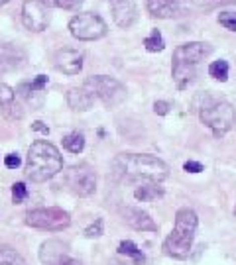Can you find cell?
Listing matches in <instances>:
<instances>
[{"label": "cell", "mask_w": 236, "mask_h": 265, "mask_svg": "<svg viewBox=\"0 0 236 265\" xmlns=\"http://www.w3.org/2000/svg\"><path fill=\"white\" fill-rule=\"evenodd\" d=\"M112 173L116 179H126V181L160 183L167 177L169 167L167 163L154 155L120 154L112 161Z\"/></svg>", "instance_id": "obj_1"}, {"label": "cell", "mask_w": 236, "mask_h": 265, "mask_svg": "<svg viewBox=\"0 0 236 265\" xmlns=\"http://www.w3.org/2000/svg\"><path fill=\"white\" fill-rule=\"evenodd\" d=\"M63 167V159L57 148L49 142H34L28 150L26 159V177L34 183H44L47 179L55 177Z\"/></svg>", "instance_id": "obj_2"}, {"label": "cell", "mask_w": 236, "mask_h": 265, "mask_svg": "<svg viewBox=\"0 0 236 265\" xmlns=\"http://www.w3.org/2000/svg\"><path fill=\"white\" fill-rule=\"evenodd\" d=\"M212 53V47L205 42H191V44L179 45L173 51V81L177 88H185L195 77L197 65Z\"/></svg>", "instance_id": "obj_3"}, {"label": "cell", "mask_w": 236, "mask_h": 265, "mask_svg": "<svg viewBox=\"0 0 236 265\" xmlns=\"http://www.w3.org/2000/svg\"><path fill=\"white\" fill-rule=\"evenodd\" d=\"M197 214L191 208H181L175 214V226L173 232L167 236L164 242V249L169 257L175 259H187L189 251H191V243L197 232Z\"/></svg>", "instance_id": "obj_4"}, {"label": "cell", "mask_w": 236, "mask_h": 265, "mask_svg": "<svg viewBox=\"0 0 236 265\" xmlns=\"http://www.w3.org/2000/svg\"><path fill=\"white\" fill-rule=\"evenodd\" d=\"M199 116H201L203 124H207L211 128L214 136L226 134L234 124V108H232V104H228L226 100H212L209 96L205 98V104L201 106Z\"/></svg>", "instance_id": "obj_5"}, {"label": "cell", "mask_w": 236, "mask_h": 265, "mask_svg": "<svg viewBox=\"0 0 236 265\" xmlns=\"http://www.w3.org/2000/svg\"><path fill=\"white\" fill-rule=\"evenodd\" d=\"M83 88L91 94V96H98L108 108L112 106H118L124 98H126V88L124 85L112 79V77H106V75H94V77H89L85 81Z\"/></svg>", "instance_id": "obj_6"}, {"label": "cell", "mask_w": 236, "mask_h": 265, "mask_svg": "<svg viewBox=\"0 0 236 265\" xmlns=\"http://www.w3.org/2000/svg\"><path fill=\"white\" fill-rule=\"evenodd\" d=\"M26 224L30 228H38V230L61 232L71 224V218L61 208H36L26 214Z\"/></svg>", "instance_id": "obj_7"}, {"label": "cell", "mask_w": 236, "mask_h": 265, "mask_svg": "<svg viewBox=\"0 0 236 265\" xmlns=\"http://www.w3.org/2000/svg\"><path fill=\"white\" fill-rule=\"evenodd\" d=\"M69 30L73 38L81 42H93V40H100L106 34V24L98 14L85 12V14H77L75 18H71Z\"/></svg>", "instance_id": "obj_8"}, {"label": "cell", "mask_w": 236, "mask_h": 265, "mask_svg": "<svg viewBox=\"0 0 236 265\" xmlns=\"http://www.w3.org/2000/svg\"><path fill=\"white\" fill-rule=\"evenodd\" d=\"M65 183L75 195L89 197L96 189V175L91 165L81 163V165H73L65 171Z\"/></svg>", "instance_id": "obj_9"}, {"label": "cell", "mask_w": 236, "mask_h": 265, "mask_svg": "<svg viewBox=\"0 0 236 265\" xmlns=\"http://www.w3.org/2000/svg\"><path fill=\"white\" fill-rule=\"evenodd\" d=\"M22 22L32 32H44L49 24V12L40 0H26L22 6Z\"/></svg>", "instance_id": "obj_10"}, {"label": "cell", "mask_w": 236, "mask_h": 265, "mask_svg": "<svg viewBox=\"0 0 236 265\" xmlns=\"http://www.w3.org/2000/svg\"><path fill=\"white\" fill-rule=\"evenodd\" d=\"M53 65L63 75H69V77L79 75L81 69H83V53L75 51V49H61V51L55 53Z\"/></svg>", "instance_id": "obj_11"}, {"label": "cell", "mask_w": 236, "mask_h": 265, "mask_svg": "<svg viewBox=\"0 0 236 265\" xmlns=\"http://www.w3.org/2000/svg\"><path fill=\"white\" fill-rule=\"evenodd\" d=\"M110 10H112L114 22L120 28H130L138 18L134 0H110Z\"/></svg>", "instance_id": "obj_12"}, {"label": "cell", "mask_w": 236, "mask_h": 265, "mask_svg": "<svg viewBox=\"0 0 236 265\" xmlns=\"http://www.w3.org/2000/svg\"><path fill=\"white\" fill-rule=\"evenodd\" d=\"M24 61H26V53L22 47L14 44H0V75L22 67Z\"/></svg>", "instance_id": "obj_13"}, {"label": "cell", "mask_w": 236, "mask_h": 265, "mask_svg": "<svg viewBox=\"0 0 236 265\" xmlns=\"http://www.w3.org/2000/svg\"><path fill=\"white\" fill-rule=\"evenodd\" d=\"M122 218L130 228H134L138 232H158V224L150 218L148 212H144L140 208H124Z\"/></svg>", "instance_id": "obj_14"}, {"label": "cell", "mask_w": 236, "mask_h": 265, "mask_svg": "<svg viewBox=\"0 0 236 265\" xmlns=\"http://www.w3.org/2000/svg\"><path fill=\"white\" fill-rule=\"evenodd\" d=\"M67 255V245L59 240H49L42 243L40 249V259L46 265H59V261Z\"/></svg>", "instance_id": "obj_15"}, {"label": "cell", "mask_w": 236, "mask_h": 265, "mask_svg": "<svg viewBox=\"0 0 236 265\" xmlns=\"http://www.w3.org/2000/svg\"><path fill=\"white\" fill-rule=\"evenodd\" d=\"M146 8L154 18H162V20L164 18H173L179 12L177 0H148Z\"/></svg>", "instance_id": "obj_16"}, {"label": "cell", "mask_w": 236, "mask_h": 265, "mask_svg": "<svg viewBox=\"0 0 236 265\" xmlns=\"http://www.w3.org/2000/svg\"><path fill=\"white\" fill-rule=\"evenodd\" d=\"M67 102H69V106L73 110L85 112L93 106L94 98L85 88L81 87V88H71L69 92H67Z\"/></svg>", "instance_id": "obj_17"}, {"label": "cell", "mask_w": 236, "mask_h": 265, "mask_svg": "<svg viewBox=\"0 0 236 265\" xmlns=\"http://www.w3.org/2000/svg\"><path fill=\"white\" fill-rule=\"evenodd\" d=\"M164 195V189L158 185V183H142L140 187L134 191V197L142 202H148V200H154L158 197Z\"/></svg>", "instance_id": "obj_18"}, {"label": "cell", "mask_w": 236, "mask_h": 265, "mask_svg": "<svg viewBox=\"0 0 236 265\" xmlns=\"http://www.w3.org/2000/svg\"><path fill=\"white\" fill-rule=\"evenodd\" d=\"M0 265H28L24 261V257L10 245H2L0 247Z\"/></svg>", "instance_id": "obj_19"}, {"label": "cell", "mask_w": 236, "mask_h": 265, "mask_svg": "<svg viewBox=\"0 0 236 265\" xmlns=\"http://www.w3.org/2000/svg\"><path fill=\"white\" fill-rule=\"evenodd\" d=\"M63 148L69 150L71 154H81L83 148H85V138H83V134H79V132L67 134V136L63 138Z\"/></svg>", "instance_id": "obj_20"}, {"label": "cell", "mask_w": 236, "mask_h": 265, "mask_svg": "<svg viewBox=\"0 0 236 265\" xmlns=\"http://www.w3.org/2000/svg\"><path fill=\"white\" fill-rule=\"evenodd\" d=\"M118 253H122V255H130L136 265H142L144 261H146L144 253L136 247V243H132V242H120V245H118Z\"/></svg>", "instance_id": "obj_21"}, {"label": "cell", "mask_w": 236, "mask_h": 265, "mask_svg": "<svg viewBox=\"0 0 236 265\" xmlns=\"http://www.w3.org/2000/svg\"><path fill=\"white\" fill-rule=\"evenodd\" d=\"M209 75L216 81H226L228 79V63L218 59V61H212L209 67Z\"/></svg>", "instance_id": "obj_22"}, {"label": "cell", "mask_w": 236, "mask_h": 265, "mask_svg": "<svg viewBox=\"0 0 236 265\" xmlns=\"http://www.w3.org/2000/svg\"><path fill=\"white\" fill-rule=\"evenodd\" d=\"M144 45H146V49H148V51H152V53L162 51V49L165 47L164 38H162V34H160L158 30H152V34L144 40Z\"/></svg>", "instance_id": "obj_23"}, {"label": "cell", "mask_w": 236, "mask_h": 265, "mask_svg": "<svg viewBox=\"0 0 236 265\" xmlns=\"http://www.w3.org/2000/svg\"><path fill=\"white\" fill-rule=\"evenodd\" d=\"M47 8H63V10H75L79 8L85 0H40Z\"/></svg>", "instance_id": "obj_24"}, {"label": "cell", "mask_w": 236, "mask_h": 265, "mask_svg": "<svg viewBox=\"0 0 236 265\" xmlns=\"http://www.w3.org/2000/svg\"><path fill=\"white\" fill-rule=\"evenodd\" d=\"M2 114L8 118V120H20L24 116V110H22V106L14 100L12 104H8V106H2Z\"/></svg>", "instance_id": "obj_25"}, {"label": "cell", "mask_w": 236, "mask_h": 265, "mask_svg": "<svg viewBox=\"0 0 236 265\" xmlns=\"http://www.w3.org/2000/svg\"><path fill=\"white\" fill-rule=\"evenodd\" d=\"M14 100H16L14 90L8 87V85L0 83V106H8V104H12Z\"/></svg>", "instance_id": "obj_26"}, {"label": "cell", "mask_w": 236, "mask_h": 265, "mask_svg": "<svg viewBox=\"0 0 236 265\" xmlns=\"http://www.w3.org/2000/svg\"><path fill=\"white\" fill-rule=\"evenodd\" d=\"M218 24L224 26L226 30L236 32V12H220L218 14Z\"/></svg>", "instance_id": "obj_27"}, {"label": "cell", "mask_w": 236, "mask_h": 265, "mask_svg": "<svg viewBox=\"0 0 236 265\" xmlns=\"http://www.w3.org/2000/svg\"><path fill=\"white\" fill-rule=\"evenodd\" d=\"M26 197H28V189H26V185H24V183H14V185H12V200H14V204L24 202Z\"/></svg>", "instance_id": "obj_28"}, {"label": "cell", "mask_w": 236, "mask_h": 265, "mask_svg": "<svg viewBox=\"0 0 236 265\" xmlns=\"http://www.w3.org/2000/svg\"><path fill=\"white\" fill-rule=\"evenodd\" d=\"M193 4H197L199 8H218V6L236 4V0H193Z\"/></svg>", "instance_id": "obj_29"}, {"label": "cell", "mask_w": 236, "mask_h": 265, "mask_svg": "<svg viewBox=\"0 0 236 265\" xmlns=\"http://www.w3.org/2000/svg\"><path fill=\"white\" fill-rule=\"evenodd\" d=\"M85 236L87 238H98V236H102V220H94V224H91L85 230Z\"/></svg>", "instance_id": "obj_30"}, {"label": "cell", "mask_w": 236, "mask_h": 265, "mask_svg": "<svg viewBox=\"0 0 236 265\" xmlns=\"http://www.w3.org/2000/svg\"><path fill=\"white\" fill-rule=\"evenodd\" d=\"M46 85H47L46 75H38V77H36V81H34V83H30V88H32L34 92H38V90H44Z\"/></svg>", "instance_id": "obj_31"}, {"label": "cell", "mask_w": 236, "mask_h": 265, "mask_svg": "<svg viewBox=\"0 0 236 265\" xmlns=\"http://www.w3.org/2000/svg\"><path fill=\"white\" fill-rule=\"evenodd\" d=\"M169 102H165V100H156L154 102V112L158 114V116H165L167 112H169Z\"/></svg>", "instance_id": "obj_32"}, {"label": "cell", "mask_w": 236, "mask_h": 265, "mask_svg": "<svg viewBox=\"0 0 236 265\" xmlns=\"http://www.w3.org/2000/svg\"><path fill=\"white\" fill-rule=\"evenodd\" d=\"M4 165H6L8 169H16V167L20 165V157L16 154H8L4 157Z\"/></svg>", "instance_id": "obj_33"}, {"label": "cell", "mask_w": 236, "mask_h": 265, "mask_svg": "<svg viewBox=\"0 0 236 265\" xmlns=\"http://www.w3.org/2000/svg\"><path fill=\"white\" fill-rule=\"evenodd\" d=\"M183 169H185L187 173H201V171H203V165H201L199 161H187V163L183 165Z\"/></svg>", "instance_id": "obj_34"}, {"label": "cell", "mask_w": 236, "mask_h": 265, "mask_svg": "<svg viewBox=\"0 0 236 265\" xmlns=\"http://www.w3.org/2000/svg\"><path fill=\"white\" fill-rule=\"evenodd\" d=\"M32 130H36V132H42V134H49V128H47L46 124H44V122H40V120H38V122H34V124H32Z\"/></svg>", "instance_id": "obj_35"}, {"label": "cell", "mask_w": 236, "mask_h": 265, "mask_svg": "<svg viewBox=\"0 0 236 265\" xmlns=\"http://www.w3.org/2000/svg\"><path fill=\"white\" fill-rule=\"evenodd\" d=\"M59 265H81V261H77V259H73L69 255H65V257L59 261Z\"/></svg>", "instance_id": "obj_36"}, {"label": "cell", "mask_w": 236, "mask_h": 265, "mask_svg": "<svg viewBox=\"0 0 236 265\" xmlns=\"http://www.w3.org/2000/svg\"><path fill=\"white\" fill-rule=\"evenodd\" d=\"M6 2H10V0H0V6H2V4H6Z\"/></svg>", "instance_id": "obj_37"}, {"label": "cell", "mask_w": 236, "mask_h": 265, "mask_svg": "<svg viewBox=\"0 0 236 265\" xmlns=\"http://www.w3.org/2000/svg\"><path fill=\"white\" fill-rule=\"evenodd\" d=\"M234 214H236V208H234Z\"/></svg>", "instance_id": "obj_38"}]
</instances>
